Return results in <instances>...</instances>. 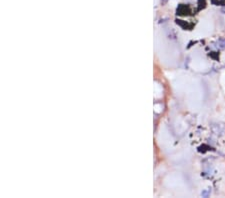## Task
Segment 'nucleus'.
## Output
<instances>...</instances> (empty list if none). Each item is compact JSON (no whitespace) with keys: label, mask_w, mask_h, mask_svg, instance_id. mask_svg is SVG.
<instances>
[{"label":"nucleus","mask_w":225,"mask_h":198,"mask_svg":"<svg viewBox=\"0 0 225 198\" xmlns=\"http://www.w3.org/2000/svg\"><path fill=\"white\" fill-rule=\"evenodd\" d=\"M217 44H218L217 46L220 48V49H224L225 48V39L224 38H220V39L217 41Z\"/></svg>","instance_id":"nucleus-1"},{"label":"nucleus","mask_w":225,"mask_h":198,"mask_svg":"<svg viewBox=\"0 0 225 198\" xmlns=\"http://www.w3.org/2000/svg\"><path fill=\"white\" fill-rule=\"evenodd\" d=\"M209 194H210V190H205V191H203V192L201 193V195H202L203 197H207Z\"/></svg>","instance_id":"nucleus-2"}]
</instances>
